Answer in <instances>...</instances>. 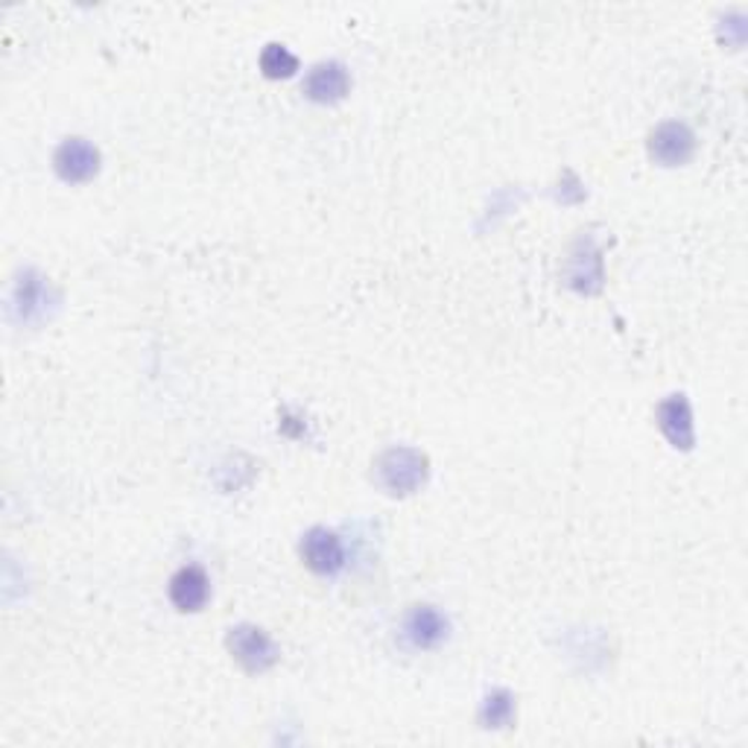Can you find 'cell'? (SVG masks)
I'll use <instances>...</instances> for the list:
<instances>
[{
	"instance_id": "6da1fadb",
	"label": "cell",
	"mask_w": 748,
	"mask_h": 748,
	"mask_svg": "<svg viewBox=\"0 0 748 748\" xmlns=\"http://www.w3.org/2000/svg\"><path fill=\"white\" fill-rule=\"evenodd\" d=\"M378 474L383 488L392 494H410L424 483L427 476V459L418 450L392 448L378 462Z\"/></svg>"
},
{
	"instance_id": "7a4b0ae2",
	"label": "cell",
	"mask_w": 748,
	"mask_h": 748,
	"mask_svg": "<svg viewBox=\"0 0 748 748\" xmlns=\"http://www.w3.org/2000/svg\"><path fill=\"white\" fill-rule=\"evenodd\" d=\"M229 649L246 672H264L278 660L273 637L257 625H238L229 632Z\"/></svg>"
},
{
	"instance_id": "3957f363",
	"label": "cell",
	"mask_w": 748,
	"mask_h": 748,
	"mask_svg": "<svg viewBox=\"0 0 748 748\" xmlns=\"http://www.w3.org/2000/svg\"><path fill=\"white\" fill-rule=\"evenodd\" d=\"M695 152V138L693 133L687 129L684 124L678 120H667L660 124L649 138V156L664 168H678V164H687L693 159Z\"/></svg>"
},
{
	"instance_id": "277c9868",
	"label": "cell",
	"mask_w": 748,
	"mask_h": 748,
	"mask_svg": "<svg viewBox=\"0 0 748 748\" xmlns=\"http://www.w3.org/2000/svg\"><path fill=\"white\" fill-rule=\"evenodd\" d=\"M56 173L65 182H89L100 170V152L85 138H68L54 156Z\"/></svg>"
},
{
	"instance_id": "5b68a950",
	"label": "cell",
	"mask_w": 748,
	"mask_h": 748,
	"mask_svg": "<svg viewBox=\"0 0 748 748\" xmlns=\"http://www.w3.org/2000/svg\"><path fill=\"white\" fill-rule=\"evenodd\" d=\"M301 559L319 576H334L345 564L343 541L327 529H310L301 541Z\"/></svg>"
},
{
	"instance_id": "8992f818",
	"label": "cell",
	"mask_w": 748,
	"mask_h": 748,
	"mask_svg": "<svg viewBox=\"0 0 748 748\" xmlns=\"http://www.w3.org/2000/svg\"><path fill=\"white\" fill-rule=\"evenodd\" d=\"M352 89V77L340 62H322L308 73L304 80V94L317 103H336Z\"/></svg>"
},
{
	"instance_id": "52a82bcc",
	"label": "cell",
	"mask_w": 748,
	"mask_h": 748,
	"mask_svg": "<svg viewBox=\"0 0 748 748\" xmlns=\"http://www.w3.org/2000/svg\"><path fill=\"white\" fill-rule=\"evenodd\" d=\"M658 427L676 448H693V413H690V404H687L684 395L667 398L658 406Z\"/></svg>"
},
{
	"instance_id": "ba28073f",
	"label": "cell",
	"mask_w": 748,
	"mask_h": 748,
	"mask_svg": "<svg viewBox=\"0 0 748 748\" xmlns=\"http://www.w3.org/2000/svg\"><path fill=\"white\" fill-rule=\"evenodd\" d=\"M208 576H205L203 567H182V571L170 579V599L179 611H199V608L208 602Z\"/></svg>"
},
{
	"instance_id": "9c48e42d",
	"label": "cell",
	"mask_w": 748,
	"mask_h": 748,
	"mask_svg": "<svg viewBox=\"0 0 748 748\" xmlns=\"http://www.w3.org/2000/svg\"><path fill=\"white\" fill-rule=\"evenodd\" d=\"M406 637L418 649H433L445 641L448 634V620L436 611L433 606H415L410 614H406Z\"/></svg>"
},
{
	"instance_id": "30bf717a",
	"label": "cell",
	"mask_w": 748,
	"mask_h": 748,
	"mask_svg": "<svg viewBox=\"0 0 748 748\" xmlns=\"http://www.w3.org/2000/svg\"><path fill=\"white\" fill-rule=\"evenodd\" d=\"M261 71H264L269 80H287V77H292V73L299 71V59H296L287 47L273 42V45H266L264 54H261Z\"/></svg>"
},
{
	"instance_id": "8fae6325",
	"label": "cell",
	"mask_w": 748,
	"mask_h": 748,
	"mask_svg": "<svg viewBox=\"0 0 748 748\" xmlns=\"http://www.w3.org/2000/svg\"><path fill=\"white\" fill-rule=\"evenodd\" d=\"M511 716H515V699L506 690H497V693L488 695L483 711H480V722L485 728H503V725H509Z\"/></svg>"
},
{
	"instance_id": "7c38bea8",
	"label": "cell",
	"mask_w": 748,
	"mask_h": 748,
	"mask_svg": "<svg viewBox=\"0 0 748 748\" xmlns=\"http://www.w3.org/2000/svg\"><path fill=\"white\" fill-rule=\"evenodd\" d=\"M19 296H21V308H24V317H30L33 310L38 308V301H42V287H38V281H33V278H27L24 284H19Z\"/></svg>"
}]
</instances>
